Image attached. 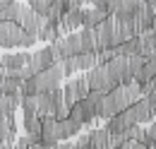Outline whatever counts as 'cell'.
I'll list each match as a JSON object with an SVG mask.
<instances>
[{
    "instance_id": "obj_1",
    "label": "cell",
    "mask_w": 156,
    "mask_h": 149,
    "mask_svg": "<svg viewBox=\"0 0 156 149\" xmlns=\"http://www.w3.org/2000/svg\"><path fill=\"white\" fill-rule=\"evenodd\" d=\"M55 65H58V60H55V53H53V46H43V48L31 53L29 63H27V70L31 72V77H36V74L46 72Z\"/></svg>"
},
{
    "instance_id": "obj_2",
    "label": "cell",
    "mask_w": 156,
    "mask_h": 149,
    "mask_svg": "<svg viewBox=\"0 0 156 149\" xmlns=\"http://www.w3.org/2000/svg\"><path fill=\"white\" fill-rule=\"evenodd\" d=\"M87 77V84H89V92H96V94H111L115 89V84L111 82V77L106 72V67L103 65H96L94 70H89V72H84Z\"/></svg>"
},
{
    "instance_id": "obj_3",
    "label": "cell",
    "mask_w": 156,
    "mask_h": 149,
    "mask_svg": "<svg viewBox=\"0 0 156 149\" xmlns=\"http://www.w3.org/2000/svg\"><path fill=\"white\" fill-rule=\"evenodd\" d=\"M62 70H60V65L55 67H51V70H46V72H41L34 77V84H36V94H48V92H55L62 87Z\"/></svg>"
},
{
    "instance_id": "obj_4",
    "label": "cell",
    "mask_w": 156,
    "mask_h": 149,
    "mask_svg": "<svg viewBox=\"0 0 156 149\" xmlns=\"http://www.w3.org/2000/svg\"><path fill=\"white\" fill-rule=\"evenodd\" d=\"M22 36L24 31L20 29V24H12V22H0V48H17L22 46Z\"/></svg>"
},
{
    "instance_id": "obj_5",
    "label": "cell",
    "mask_w": 156,
    "mask_h": 149,
    "mask_svg": "<svg viewBox=\"0 0 156 149\" xmlns=\"http://www.w3.org/2000/svg\"><path fill=\"white\" fill-rule=\"evenodd\" d=\"M20 29L24 31V34H31V36H36L39 38V31H41V27L46 24V19H41L36 17L31 10H29V5H22V12H20Z\"/></svg>"
},
{
    "instance_id": "obj_6",
    "label": "cell",
    "mask_w": 156,
    "mask_h": 149,
    "mask_svg": "<svg viewBox=\"0 0 156 149\" xmlns=\"http://www.w3.org/2000/svg\"><path fill=\"white\" fill-rule=\"evenodd\" d=\"M94 31H96V53L98 51H106V48H113V34H115L113 17H108L103 24H98Z\"/></svg>"
},
{
    "instance_id": "obj_7",
    "label": "cell",
    "mask_w": 156,
    "mask_h": 149,
    "mask_svg": "<svg viewBox=\"0 0 156 149\" xmlns=\"http://www.w3.org/2000/svg\"><path fill=\"white\" fill-rule=\"evenodd\" d=\"M82 22H84V7H82L79 2H75V7H72L70 12H65V17L60 22V31H62L65 36H67V34H75V29L82 27Z\"/></svg>"
},
{
    "instance_id": "obj_8",
    "label": "cell",
    "mask_w": 156,
    "mask_h": 149,
    "mask_svg": "<svg viewBox=\"0 0 156 149\" xmlns=\"http://www.w3.org/2000/svg\"><path fill=\"white\" fill-rule=\"evenodd\" d=\"M135 125V120H132V115H130V111H122L118 113L115 118H111V120H106V130H108V135H122L125 130H130Z\"/></svg>"
},
{
    "instance_id": "obj_9",
    "label": "cell",
    "mask_w": 156,
    "mask_h": 149,
    "mask_svg": "<svg viewBox=\"0 0 156 149\" xmlns=\"http://www.w3.org/2000/svg\"><path fill=\"white\" fill-rule=\"evenodd\" d=\"M115 22V19H113ZM137 36V27L135 22H115V34H113V48L118 46H122L125 41H130V38Z\"/></svg>"
},
{
    "instance_id": "obj_10",
    "label": "cell",
    "mask_w": 156,
    "mask_h": 149,
    "mask_svg": "<svg viewBox=\"0 0 156 149\" xmlns=\"http://www.w3.org/2000/svg\"><path fill=\"white\" fill-rule=\"evenodd\" d=\"M127 111H130V115H132L135 125H142V123H151V120H154V113H151V108H149L147 99H139V101H137V104H132Z\"/></svg>"
},
{
    "instance_id": "obj_11",
    "label": "cell",
    "mask_w": 156,
    "mask_h": 149,
    "mask_svg": "<svg viewBox=\"0 0 156 149\" xmlns=\"http://www.w3.org/2000/svg\"><path fill=\"white\" fill-rule=\"evenodd\" d=\"M29 58H31V53H29V51L5 53V56H2V65H5V70H7V72H17V70H22V67H27Z\"/></svg>"
},
{
    "instance_id": "obj_12",
    "label": "cell",
    "mask_w": 156,
    "mask_h": 149,
    "mask_svg": "<svg viewBox=\"0 0 156 149\" xmlns=\"http://www.w3.org/2000/svg\"><path fill=\"white\" fill-rule=\"evenodd\" d=\"M82 128L84 125H79V123H75V120H55V132H58V142H70V137H77L79 132H82Z\"/></svg>"
},
{
    "instance_id": "obj_13",
    "label": "cell",
    "mask_w": 156,
    "mask_h": 149,
    "mask_svg": "<svg viewBox=\"0 0 156 149\" xmlns=\"http://www.w3.org/2000/svg\"><path fill=\"white\" fill-rule=\"evenodd\" d=\"M41 144L53 149L58 144V132H55V120L53 118H41Z\"/></svg>"
},
{
    "instance_id": "obj_14",
    "label": "cell",
    "mask_w": 156,
    "mask_h": 149,
    "mask_svg": "<svg viewBox=\"0 0 156 149\" xmlns=\"http://www.w3.org/2000/svg\"><path fill=\"white\" fill-rule=\"evenodd\" d=\"M22 12V2H10V0H0V22H20Z\"/></svg>"
},
{
    "instance_id": "obj_15",
    "label": "cell",
    "mask_w": 156,
    "mask_h": 149,
    "mask_svg": "<svg viewBox=\"0 0 156 149\" xmlns=\"http://www.w3.org/2000/svg\"><path fill=\"white\" fill-rule=\"evenodd\" d=\"M108 19L106 12H101L96 7H84V22H82V29H96L98 24H103Z\"/></svg>"
},
{
    "instance_id": "obj_16",
    "label": "cell",
    "mask_w": 156,
    "mask_h": 149,
    "mask_svg": "<svg viewBox=\"0 0 156 149\" xmlns=\"http://www.w3.org/2000/svg\"><path fill=\"white\" fill-rule=\"evenodd\" d=\"M89 142H91V149H108V142H111V135L106 128H96V130H89Z\"/></svg>"
},
{
    "instance_id": "obj_17",
    "label": "cell",
    "mask_w": 156,
    "mask_h": 149,
    "mask_svg": "<svg viewBox=\"0 0 156 149\" xmlns=\"http://www.w3.org/2000/svg\"><path fill=\"white\" fill-rule=\"evenodd\" d=\"M79 46H82V53H96V31L82 29L79 31Z\"/></svg>"
},
{
    "instance_id": "obj_18",
    "label": "cell",
    "mask_w": 156,
    "mask_h": 149,
    "mask_svg": "<svg viewBox=\"0 0 156 149\" xmlns=\"http://www.w3.org/2000/svg\"><path fill=\"white\" fill-rule=\"evenodd\" d=\"M75 60V67H77V72H89V70H94L98 63H96V53H79V56L72 58Z\"/></svg>"
},
{
    "instance_id": "obj_19",
    "label": "cell",
    "mask_w": 156,
    "mask_h": 149,
    "mask_svg": "<svg viewBox=\"0 0 156 149\" xmlns=\"http://www.w3.org/2000/svg\"><path fill=\"white\" fill-rule=\"evenodd\" d=\"M62 38V31H60V27H53V24H43L41 27V31H39V41H46L48 46H53L55 41H60Z\"/></svg>"
},
{
    "instance_id": "obj_20",
    "label": "cell",
    "mask_w": 156,
    "mask_h": 149,
    "mask_svg": "<svg viewBox=\"0 0 156 149\" xmlns=\"http://www.w3.org/2000/svg\"><path fill=\"white\" fill-rule=\"evenodd\" d=\"M70 84H72V92H75V99H77V101H84V99L89 96V84H87V77H84V74L70 79Z\"/></svg>"
},
{
    "instance_id": "obj_21",
    "label": "cell",
    "mask_w": 156,
    "mask_h": 149,
    "mask_svg": "<svg viewBox=\"0 0 156 149\" xmlns=\"http://www.w3.org/2000/svg\"><path fill=\"white\" fill-rule=\"evenodd\" d=\"M142 67H144V58H142V56H132V58H127V74H130V79H132V82H135L137 77H139Z\"/></svg>"
},
{
    "instance_id": "obj_22",
    "label": "cell",
    "mask_w": 156,
    "mask_h": 149,
    "mask_svg": "<svg viewBox=\"0 0 156 149\" xmlns=\"http://www.w3.org/2000/svg\"><path fill=\"white\" fill-rule=\"evenodd\" d=\"M29 10H31L36 17L46 19L48 17V10H51V2H48V0H34V2H29Z\"/></svg>"
},
{
    "instance_id": "obj_23",
    "label": "cell",
    "mask_w": 156,
    "mask_h": 149,
    "mask_svg": "<svg viewBox=\"0 0 156 149\" xmlns=\"http://www.w3.org/2000/svg\"><path fill=\"white\" fill-rule=\"evenodd\" d=\"M34 96H36V84H34V77H31V79L22 82V87H20V99H34Z\"/></svg>"
},
{
    "instance_id": "obj_24",
    "label": "cell",
    "mask_w": 156,
    "mask_h": 149,
    "mask_svg": "<svg viewBox=\"0 0 156 149\" xmlns=\"http://www.w3.org/2000/svg\"><path fill=\"white\" fill-rule=\"evenodd\" d=\"M20 108H22L24 115H36V96L34 99H22Z\"/></svg>"
},
{
    "instance_id": "obj_25",
    "label": "cell",
    "mask_w": 156,
    "mask_h": 149,
    "mask_svg": "<svg viewBox=\"0 0 156 149\" xmlns=\"http://www.w3.org/2000/svg\"><path fill=\"white\" fill-rule=\"evenodd\" d=\"M60 70H62V77H72V74L77 72V67H75V60H72V58H65V60L60 63Z\"/></svg>"
},
{
    "instance_id": "obj_26",
    "label": "cell",
    "mask_w": 156,
    "mask_h": 149,
    "mask_svg": "<svg viewBox=\"0 0 156 149\" xmlns=\"http://www.w3.org/2000/svg\"><path fill=\"white\" fill-rule=\"evenodd\" d=\"M36 41H39L36 36H31V34H24V36H22V48H31Z\"/></svg>"
},
{
    "instance_id": "obj_27",
    "label": "cell",
    "mask_w": 156,
    "mask_h": 149,
    "mask_svg": "<svg viewBox=\"0 0 156 149\" xmlns=\"http://www.w3.org/2000/svg\"><path fill=\"white\" fill-rule=\"evenodd\" d=\"M29 147H31V144H29V137L24 135V137H20V140L15 142V147H12V149H29Z\"/></svg>"
},
{
    "instance_id": "obj_28",
    "label": "cell",
    "mask_w": 156,
    "mask_h": 149,
    "mask_svg": "<svg viewBox=\"0 0 156 149\" xmlns=\"http://www.w3.org/2000/svg\"><path fill=\"white\" fill-rule=\"evenodd\" d=\"M147 137H149V140H151V142L156 144V118L151 120V125L147 128Z\"/></svg>"
},
{
    "instance_id": "obj_29",
    "label": "cell",
    "mask_w": 156,
    "mask_h": 149,
    "mask_svg": "<svg viewBox=\"0 0 156 149\" xmlns=\"http://www.w3.org/2000/svg\"><path fill=\"white\" fill-rule=\"evenodd\" d=\"M147 104H149V108H151V113H154V118H156V92L151 96H147Z\"/></svg>"
},
{
    "instance_id": "obj_30",
    "label": "cell",
    "mask_w": 156,
    "mask_h": 149,
    "mask_svg": "<svg viewBox=\"0 0 156 149\" xmlns=\"http://www.w3.org/2000/svg\"><path fill=\"white\" fill-rule=\"evenodd\" d=\"M53 149H75V142H58Z\"/></svg>"
},
{
    "instance_id": "obj_31",
    "label": "cell",
    "mask_w": 156,
    "mask_h": 149,
    "mask_svg": "<svg viewBox=\"0 0 156 149\" xmlns=\"http://www.w3.org/2000/svg\"><path fill=\"white\" fill-rule=\"evenodd\" d=\"M149 38H151V46H154V51H156V31H149Z\"/></svg>"
},
{
    "instance_id": "obj_32",
    "label": "cell",
    "mask_w": 156,
    "mask_h": 149,
    "mask_svg": "<svg viewBox=\"0 0 156 149\" xmlns=\"http://www.w3.org/2000/svg\"><path fill=\"white\" fill-rule=\"evenodd\" d=\"M5 77H7V70H5V65H0V82H2Z\"/></svg>"
},
{
    "instance_id": "obj_33",
    "label": "cell",
    "mask_w": 156,
    "mask_h": 149,
    "mask_svg": "<svg viewBox=\"0 0 156 149\" xmlns=\"http://www.w3.org/2000/svg\"><path fill=\"white\" fill-rule=\"evenodd\" d=\"M132 149H149V147H144V144H139V142H132Z\"/></svg>"
},
{
    "instance_id": "obj_34",
    "label": "cell",
    "mask_w": 156,
    "mask_h": 149,
    "mask_svg": "<svg viewBox=\"0 0 156 149\" xmlns=\"http://www.w3.org/2000/svg\"><path fill=\"white\" fill-rule=\"evenodd\" d=\"M118 149H132V142H125L122 147H118Z\"/></svg>"
},
{
    "instance_id": "obj_35",
    "label": "cell",
    "mask_w": 156,
    "mask_h": 149,
    "mask_svg": "<svg viewBox=\"0 0 156 149\" xmlns=\"http://www.w3.org/2000/svg\"><path fill=\"white\" fill-rule=\"evenodd\" d=\"M151 31H156V17H154V22H151Z\"/></svg>"
},
{
    "instance_id": "obj_36",
    "label": "cell",
    "mask_w": 156,
    "mask_h": 149,
    "mask_svg": "<svg viewBox=\"0 0 156 149\" xmlns=\"http://www.w3.org/2000/svg\"><path fill=\"white\" fill-rule=\"evenodd\" d=\"M29 149H48V147H43V144H39V147H29Z\"/></svg>"
},
{
    "instance_id": "obj_37",
    "label": "cell",
    "mask_w": 156,
    "mask_h": 149,
    "mask_svg": "<svg viewBox=\"0 0 156 149\" xmlns=\"http://www.w3.org/2000/svg\"><path fill=\"white\" fill-rule=\"evenodd\" d=\"M0 65H2V53H0Z\"/></svg>"
},
{
    "instance_id": "obj_38",
    "label": "cell",
    "mask_w": 156,
    "mask_h": 149,
    "mask_svg": "<svg viewBox=\"0 0 156 149\" xmlns=\"http://www.w3.org/2000/svg\"><path fill=\"white\" fill-rule=\"evenodd\" d=\"M151 82H154V84H156V77H154V79H151Z\"/></svg>"
},
{
    "instance_id": "obj_39",
    "label": "cell",
    "mask_w": 156,
    "mask_h": 149,
    "mask_svg": "<svg viewBox=\"0 0 156 149\" xmlns=\"http://www.w3.org/2000/svg\"><path fill=\"white\" fill-rule=\"evenodd\" d=\"M0 96H2V89H0Z\"/></svg>"
}]
</instances>
